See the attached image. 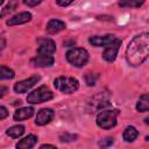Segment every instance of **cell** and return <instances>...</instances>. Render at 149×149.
Returning <instances> with one entry per match:
<instances>
[{
	"mask_svg": "<svg viewBox=\"0 0 149 149\" xmlns=\"http://www.w3.org/2000/svg\"><path fill=\"white\" fill-rule=\"evenodd\" d=\"M54 118V111L50 108H42L38 111L37 115H36V120L35 123L38 126H44L47 123H49Z\"/></svg>",
	"mask_w": 149,
	"mask_h": 149,
	"instance_id": "9c48e42d",
	"label": "cell"
},
{
	"mask_svg": "<svg viewBox=\"0 0 149 149\" xmlns=\"http://www.w3.org/2000/svg\"><path fill=\"white\" fill-rule=\"evenodd\" d=\"M98 74H94V73H86L85 74V80H86V84L88 86H93L98 79Z\"/></svg>",
	"mask_w": 149,
	"mask_h": 149,
	"instance_id": "44dd1931",
	"label": "cell"
},
{
	"mask_svg": "<svg viewBox=\"0 0 149 149\" xmlns=\"http://www.w3.org/2000/svg\"><path fill=\"white\" fill-rule=\"evenodd\" d=\"M34 114V108L33 107H21L19 109H16L14 112V120L15 121H21V120H26L31 118Z\"/></svg>",
	"mask_w": 149,
	"mask_h": 149,
	"instance_id": "5bb4252c",
	"label": "cell"
},
{
	"mask_svg": "<svg viewBox=\"0 0 149 149\" xmlns=\"http://www.w3.org/2000/svg\"><path fill=\"white\" fill-rule=\"evenodd\" d=\"M38 80H40V76L35 74V76H31V77H29L27 79H23L21 81H17L14 85V91L16 93H24L28 90H30L35 84H37Z\"/></svg>",
	"mask_w": 149,
	"mask_h": 149,
	"instance_id": "52a82bcc",
	"label": "cell"
},
{
	"mask_svg": "<svg viewBox=\"0 0 149 149\" xmlns=\"http://www.w3.org/2000/svg\"><path fill=\"white\" fill-rule=\"evenodd\" d=\"M52 97H54L52 92L47 86H41L28 94L27 101L30 104H41V102L52 99Z\"/></svg>",
	"mask_w": 149,
	"mask_h": 149,
	"instance_id": "5b68a950",
	"label": "cell"
},
{
	"mask_svg": "<svg viewBox=\"0 0 149 149\" xmlns=\"http://www.w3.org/2000/svg\"><path fill=\"white\" fill-rule=\"evenodd\" d=\"M5 92H6V88L1 86V94H0V97H3L5 95Z\"/></svg>",
	"mask_w": 149,
	"mask_h": 149,
	"instance_id": "f1b7e54d",
	"label": "cell"
},
{
	"mask_svg": "<svg viewBox=\"0 0 149 149\" xmlns=\"http://www.w3.org/2000/svg\"><path fill=\"white\" fill-rule=\"evenodd\" d=\"M7 135L13 137V139H19L20 136H22V134L24 133V126L22 125H16V126H13L10 128L7 129Z\"/></svg>",
	"mask_w": 149,
	"mask_h": 149,
	"instance_id": "e0dca14e",
	"label": "cell"
},
{
	"mask_svg": "<svg viewBox=\"0 0 149 149\" xmlns=\"http://www.w3.org/2000/svg\"><path fill=\"white\" fill-rule=\"evenodd\" d=\"M66 59L72 65L81 68L88 62V52L83 48H74L66 52Z\"/></svg>",
	"mask_w": 149,
	"mask_h": 149,
	"instance_id": "7a4b0ae2",
	"label": "cell"
},
{
	"mask_svg": "<svg viewBox=\"0 0 149 149\" xmlns=\"http://www.w3.org/2000/svg\"><path fill=\"white\" fill-rule=\"evenodd\" d=\"M120 45H121V41L118 40V38H115L109 45L106 47L105 51L102 52V57H104V59L107 61V62H113V61L115 59L116 55H118V51H119Z\"/></svg>",
	"mask_w": 149,
	"mask_h": 149,
	"instance_id": "ba28073f",
	"label": "cell"
},
{
	"mask_svg": "<svg viewBox=\"0 0 149 149\" xmlns=\"http://www.w3.org/2000/svg\"><path fill=\"white\" fill-rule=\"evenodd\" d=\"M37 54L42 56H50L56 51V44L50 38H37Z\"/></svg>",
	"mask_w": 149,
	"mask_h": 149,
	"instance_id": "8992f818",
	"label": "cell"
},
{
	"mask_svg": "<svg viewBox=\"0 0 149 149\" xmlns=\"http://www.w3.org/2000/svg\"><path fill=\"white\" fill-rule=\"evenodd\" d=\"M31 19V14L29 12H21L16 15H14L13 17H10L9 20H7V26H17V24H22L26 23L28 21H30Z\"/></svg>",
	"mask_w": 149,
	"mask_h": 149,
	"instance_id": "8fae6325",
	"label": "cell"
},
{
	"mask_svg": "<svg viewBox=\"0 0 149 149\" xmlns=\"http://www.w3.org/2000/svg\"><path fill=\"white\" fill-rule=\"evenodd\" d=\"M37 142V137L33 134L26 136L24 139H22L21 141H19V143L16 144V149H31Z\"/></svg>",
	"mask_w": 149,
	"mask_h": 149,
	"instance_id": "9a60e30c",
	"label": "cell"
},
{
	"mask_svg": "<svg viewBox=\"0 0 149 149\" xmlns=\"http://www.w3.org/2000/svg\"><path fill=\"white\" fill-rule=\"evenodd\" d=\"M143 1H120L119 6L121 7H140Z\"/></svg>",
	"mask_w": 149,
	"mask_h": 149,
	"instance_id": "7402d4cb",
	"label": "cell"
},
{
	"mask_svg": "<svg viewBox=\"0 0 149 149\" xmlns=\"http://www.w3.org/2000/svg\"><path fill=\"white\" fill-rule=\"evenodd\" d=\"M16 5H17V2L16 1H10L2 10H1V17H3V16H6V14L7 13H10L12 10H14V8L16 7Z\"/></svg>",
	"mask_w": 149,
	"mask_h": 149,
	"instance_id": "ffe728a7",
	"label": "cell"
},
{
	"mask_svg": "<svg viewBox=\"0 0 149 149\" xmlns=\"http://www.w3.org/2000/svg\"><path fill=\"white\" fill-rule=\"evenodd\" d=\"M14 71L10 70L9 68L5 66V65H1L0 68V78L1 79H13L14 78Z\"/></svg>",
	"mask_w": 149,
	"mask_h": 149,
	"instance_id": "d6986e66",
	"label": "cell"
},
{
	"mask_svg": "<svg viewBox=\"0 0 149 149\" xmlns=\"http://www.w3.org/2000/svg\"><path fill=\"white\" fill-rule=\"evenodd\" d=\"M54 86L63 93H73L78 90L79 83L72 77H58L55 79Z\"/></svg>",
	"mask_w": 149,
	"mask_h": 149,
	"instance_id": "277c9868",
	"label": "cell"
},
{
	"mask_svg": "<svg viewBox=\"0 0 149 149\" xmlns=\"http://www.w3.org/2000/svg\"><path fill=\"white\" fill-rule=\"evenodd\" d=\"M54 58L51 56H42V55H38V56H35L33 59H31V64L34 66H38V68H45V66H51L54 64Z\"/></svg>",
	"mask_w": 149,
	"mask_h": 149,
	"instance_id": "7c38bea8",
	"label": "cell"
},
{
	"mask_svg": "<svg viewBox=\"0 0 149 149\" xmlns=\"http://www.w3.org/2000/svg\"><path fill=\"white\" fill-rule=\"evenodd\" d=\"M23 2H24L27 6L33 7V6H37V5H40L42 1H41V0H24Z\"/></svg>",
	"mask_w": 149,
	"mask_h": 149,
	"instance_id": "d4e9b609",
	"label": "cell"
},
{
	"mask_svg": "<svg viewBox=\"0 0 149 149\" xmlns=\"http://www.w3.org/2000/svg\"><path fill=\"white\" fill-rule=\"evenodd\" d=\"M7 114H8L7 108H6L5 106H1V107H0V119H1V120H3V119L7 116Z\"/></svg>",
	"mask_w": 149,
	"mask_h": 149,
	"instance_id": "484cf974",
	"label": "cell"
},
{
	"mask_svg": "<svg viewBox=\"0 0 149 149\" xmlns=\"http://www.w3.org/2000/svg\"><path fill=\"white\" fill-rule=\"evenodd\" d=\"M136 109L139 112L149 111V94H142L136 104Z\"/></svg>",
	"mask_w": 149,
	"mask_h": 149,
	"instance_id": "2e32d148",
	"label": "cell"
},
{
	"mask_svg": "<svg viewBox=\"0 0 149 149\" xmlns=\"http://www.w3.org/2000/svg\"><path fill=\"white\" fill-rule=\"evenodd\" d=\"M77 139V135L74 134H69V133H64L59 136V140L62 142H71V141H76Z\"/></svg>",
	"mask_w": 149,
	"mask_h": 149,
	"instance_id": "603a6c76",
	"label": "cell"
},
{
	"mask_svg": "<svg viewBox=\"0 0 149 149\" xmlns=\"http://www.w3.org/2000/svg\"><path fill=\"white\" fill-rule=\"evenodd\" d=\"M113 139L112 137H106V139H104V140H101V141H99V147L100 148H102V149H105V148H107V147H109V146H112L113 144Z\"/></svg>",
	"mask_w": 149,
	"mask_h": 149,
	"instance_id": "cb8c5ba5",
	"label": "cell"
},
{
	"mask_svg": "<svg viewBox=\"0 0 149 149\" xmlns=\"http://www.w3.org/2000/svg\"><path fill=\"white\" fill-rule=\"evenodd\" d=\"M149 57V33L136 35L126 49L127 63L132 66L141 65Z\"/></svg>",
	"mask_w": 149,
	"mask_h": 149,
	"instance_id": "6da1fadb",
	"label": "cell"
},
{
	"mask_svg": "<svg viewBox=\"0 0 149 149\" xmlns=\"http://www.w3.org/2000/svg\"><path fill=\"white\" fill-rule=\"evenodd\" d=\"M65 22L61 21V20H56V19H52L50 20L48 23H47V31L49 34H57L59 31H62L63 29H65Z\"/></svg>",
	"mask_w": 149,
	"mask_h": 149,
	"instance_id": "4fadbf2b",
	"label": "cell"
},
{
	"mask_svg": "<svg viewBox=\"0 0 149 149\" xmlns=\"http://www.w3.org/2000/svg\"><path fill=\"white\" fill-rule=\"evenodd\" d=\"M115 40L114 35H104V36H92L90 37L88 42L94 47H107Z\"/></svg>",
	"mask_w": 149,
	"mask_h": 149,
	"instance_id": "30bf717a",
	"label": "cell"
},
{
	"mask_svg": "<svg viewBox=\"0 0 149 149\" xmlns=\"http://www.w3.org/2000/svg\"><path fill=\"white\" fill-rule=\"evenodd\" d=\"M119 111L118 109H109V111H102L97 116V125L100 128L109 129L116 125V118H118Z\"/></svg>",
	"mask_w": 149,
	"mask_h": 149,
	"instance_id": "3957f363",
	"label": "cell"
},
{
	"mask_svg": "<svg viewBox=\"0 0 149 149\" xmlns=\"http://www.w3.org/2000/svg\"><path fill=\"white\" fill-rule=\"evenodd\" d=\"M144 122H146V123H147V125H149V116H148V118H146V119H144Z\"/></svg>",
	"mask_w": 149,
	"mask_h": 149,
	"instance_id": "f546056e",
	"label": "cell"
},
{
	"mask_svg": "<svg viewBox=\"0 0 149 149\" xmlns=\"http://www.w3.org/2000/svg\"><path fill=\"white\" fill-rule=\"evenodd\" d=\"M137 135H139V133H137L136 128L133 126H128V127H126V129L123 132V140L126 142H133L137 137Z\"/></svg>",
	"mask_w": 149,
	"mask_h": 149,
	"instance_id": "ac0fdd59",
	"label": "cell"
},
{
	"mask_svg": "<svg viewBox=\"0 0 149 149\" xmlns=\"http://www.w3.org/2000/svg\"><path fill=\"white\" fill-rule=\"evenodd\" d=\"M40 149H56V147H54L51 144H43L40 147Z\"/></svg>",
	"mask_w": 149,
	"mask_h": 149,
	"instance_id": "83f0119b",
	"label": "cell"
},
{
	"mask_svg": "<svg viewBox=\"0 0 149 149\" xmlns=\"http://www.w3.org/2000/svg\"><path fill=\"white\" fill-rule=\"evenodd\" d=\"M56 3L57 5H59V6H69V5H71L72 3V1L71 0H69V1H56Z\"/></svg>",
	"mask_w": 149,
	"mask_h": 149,
	"instance_id": "4316f807",
	"label": "cell"
}]
</instances>
